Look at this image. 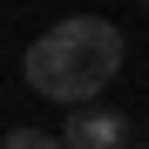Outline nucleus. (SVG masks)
<instances>
[{
	"instance_id": "20e7f679",
	"label": "nucleus",
	"mask_w": 149,
	"mask_h": 149,
	"mask_svg": "<svg viewBox=\"0 0 149 149\" xmlns=\"http://www.w3.org/2000/svg\"><path fill=\"white\" fill-rule=\"evenodd\" d=\"M142 7H149V0H142Z\"/></svg>"
},
{
	"instance_id": "f03ea898",
	"label": "nucleus",
	"mask_w": 149,
	"mask_h": 149,
	"mask_svg": "<svg viewBox=\"0 0 149 149\" xmlns=\"http://www.w3.org/2000/svg\"><path fill=\"white\" fill-rule=\"evenodd\" d=\"M68 149H122V142H129V122H122L115 109H74L68 115V136H61Z\"/></svg>"
},
{
	"instance_id": "7ed1b4c3",
	"label": "nucleus",
	"mask_w": 149,
	"mask_h": 149,
	"mask_svg": "<svg viewBox=\"0 0 149 149\" xmlns=\"http://www.w3.org/2000/svg\"><path fill=\"white\" fill-rule=\"evenodd\" d=\"M0 149H68V142H54L47 129H7V142Z\"/></svg>"
},
{
	"instance_id": "f257e3e1",
	"label": "nucleus",
	"mask_w": 149,
	"mask_h": 149,
	"mask_svg": "<svg viewBox=\"0 0 149 149\" xmlns=\"http://www.w3.org/2000/svg\"><path fill=\"white\" fill-rule=\"evenodd\" d=\"M115 68H122V34H115V20H102V14H74V20L47 27L27 54H20L27 88L47 95V102H61V109L95 102V95L115 81Z\"/></svg>"
}]
</instances>
